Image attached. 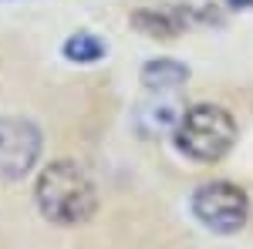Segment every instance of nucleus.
<instances>
[{
    "label": "nucleus",
    "instance_id": "7ed1b4c3",
    "mask_svg": "<svg viewBox=\"0 0 253 249\" xmlns=\"http://www.w3.org/2000/svg\"><path fill=\"white\" fill-rule=\"evenodd\" d=\"M193 212L206 229L219 232V236H233L247 226V195L230 182H210L193 195Z\"/></svg>",
    "mask_w": 253,
    "mask_h": 249
},
{
    "label": "nucleus",
    "instance_id": "20e7f679",
    "mask_svg": "<svg viewBox=\"0 0 253 249\" xmlns=\"http://www.w3.org/2000/svg\"><path fill=\"white\" fill-rule=\"evenodd\" d=\"M41 128L27 118H0V178H24L41 155Z\"/></svg>",
    "mask_w": 253,
    "mask_h": 249
},
{
    "label": "nucleus",
    "instance_id": "f03ea898",
    "mask_svg": "<svg viewBox=\"0 0 253 249\" xmlns=\"http://www.w3.org/2000/svg\"><path fill=\"white\" fill-rule=\"evenodd\" d=\"M236 142V121L219 105H196L175 125V145L193 162H219Z\"/></svg>",
    "mask_w": 253,
    "mask_h": 249
},
{
    "label": "nucleus",
    "instance_id": "6e6552de",
    "mask_svg": "<svg viewBox=\"0 0 253 249\" xmlns=\"http://www.w3.org/2000/svg\"><path fill=\"white\" fill-rule=\"evenodd\" d=\"M64 58L75 64H91V61L105 58V44L95 34H71L64 40Z\"/></svg>",
    "mask_w": 253,
    "mask_h": 249
},
{
    "label": "nucleus",
    "instance_id": "39448f33",
    "mask_svg": "<svg viewBox=\"0 0 253 249\" xmlns=\"http://www.w3.org/2000/svg\"><path fill=\"white\" fill-rule=\"evenodd\" d=\"M186 81H189V71H186V64H179V61L159 58V61H149V64L142 68V84H145L149 91H175V88L186 84Z\"/></svg>",
    "mask_w": 253,
    "mask_h": 249
},
{
    "label": "nucleus",
    "instance_id": "423d86ee",
    "mask_svg": "<svg viewBox=\"0 0 253 249\" xmlns=\"http://www.w3.org/2000/svg\"><path fill=\"white\" fill-rule=\"evenodd\" d=\"M179 105L172 98H159V101H149L145 111L138 118V128L145 135H162V132H172V125H179Z\"/></svg>",
    "mask_w": 253,
    "mask_h": 249
},
{
    "label": "nucleus",
    "instance_id": "f257e3e1",
    "mask_svg": "<svg viewBox=\"0 0 253 249\" xmlns=\"http://www.w3.org/2000/svg\"><path fill=\"white\" fill-rule=\"evenodd\" d=\"M34 199L38 209L47 222L54 226H81L98 212V189L91 175L81 169L78 162L61 158L51 162L44 172L38 175L34 185Z\"/></svg>",
    "mask_w": 253,
    "mask_h": 249
},
{
    "label": "nucleus",
    "instance_id": "0eeeda50",
    "mask_svg": "<svg viewBox=\"0 0 253 249\" xmlns=\"http://www.w3.org/2000/svg\"><path fill=\"white\" fill-rule=\"evenodd\" d=\"M138 31H145V34H152L159 40H169L179 34V20L172 14H162V10H138L135 17H132Z\"/></svg>",
    "mask_w": 253,
    "mask_h": 249
}]
</instances>
